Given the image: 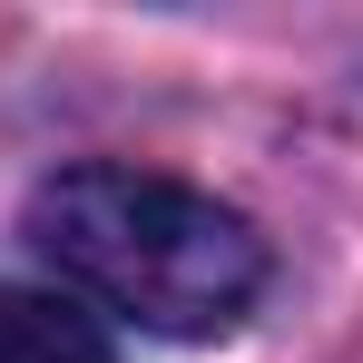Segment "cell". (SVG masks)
<instances>
[{
	"label": "cell",
	"instance_id": "obj_2",
	"mask_svg": "<svg viewBox=\"0 0 363 363\" xmlns=\"http://www.w3.org/2000/svg\"><path fill=\"white\" fill-rule=\"evenodd\" d=\"M0 363H108V324L60 285H0Z\"/></svg>",
	"mask_w": 363,
	"mask_h": 363
},
{
	"label": "cell",
	"instance_id": "obj_1",
	"mask_svg": "<svg viewBox=\"0 0 363 363\" xmlns=\"http://www.w3.org/2000/svg\"><path fill=\"white\" fill-rule=\"evenodd\" d=\"M30 245L147 334H226L265 295V236L157 167H60L30 196Z\"/></svg>",
	"mask_w": 363,
	"mask_h": 363
}]
</instances>
